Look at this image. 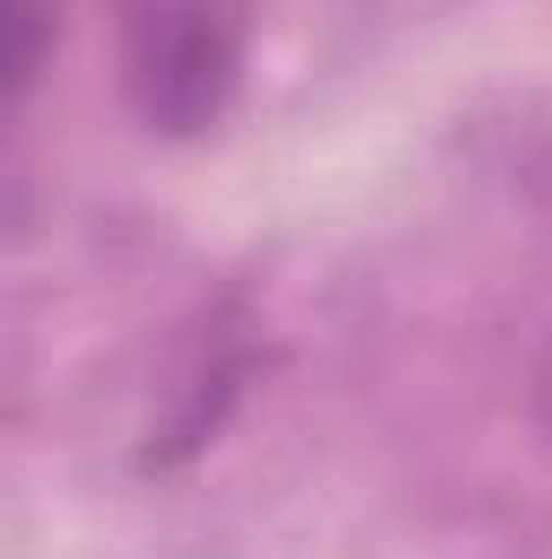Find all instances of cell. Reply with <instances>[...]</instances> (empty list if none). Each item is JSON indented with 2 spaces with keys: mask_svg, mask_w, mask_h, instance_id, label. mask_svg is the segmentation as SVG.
Here are the masks:
<instances>
[{
  "mask_svg": "<svg viewBox=\"0 0 552 559\" xmlns=\"http://www.w3.org/2000/svg\"><path fill=\"white\" fill-rule=\"evenodd\" d=\"M7 13H13V52H7V85H13V98L33 85V72H39V33H46V7L39 0H7Z\"/></svg>",
  "mask_w": 552,
  "mask_h": 559,
  "instance_id": "7a4b0ae2",
  "label": "cell"
},
{
  "mask_svg": "<svg viewBox=\"0 0 552 559\" xmlns=\"http://www.w3.org/2000/svg\"><path fill=\"white\" fill-rule=\"evenodd\" d=\"M533 404H540V423H547V436H552V345L540 352V371H533Z\"/></svg>",
  "mask_w": 552,
  "mask_h": 559,
  "instance_id": "3957f363",
  "label": "cell"
},
{
  "mask_svg": "<svg viewBox=\"0 0 552 559\" xmlns=\"http://www.w3.org/2000/svg\"><path fill=\"white\" fill-rule=\"evenodd\" d=\"M254 39V0H118L124 98L156 138H202L228 118Z\"/></svg>",
  "mask_w": 552,
  "mask_h": 559,
  "instance_id": "6da1fadb",
  "label": "cell"
}]
</instances>
